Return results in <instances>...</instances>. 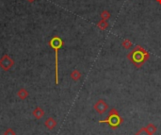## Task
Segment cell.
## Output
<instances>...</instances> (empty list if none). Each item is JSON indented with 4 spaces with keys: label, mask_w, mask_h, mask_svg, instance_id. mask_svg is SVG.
Here are the masks:
<instances>
[{
    "label": "cell",
    "mask_w": 161,
    "mask_h": 135,
    "mask_svg": "<svg viewBox=\"0 0 161 135\" xmlns=\"http://www.w3.org/2000/svg\"><path fill=\"white\" fill-rule=\"evenodd\" d=\"M150 58V54L140 46H137L130 53L127 54V59L137 68H140Z\"/></svg>",
    "instance_id": "cell-1"
},
{
    "label": "cell",
    "mask_w": 161,
    "mask_h": 135,
    "mask_svg": "<svg viewBox=\"0 0 161 135\" xmlns=\"http://www.w3.org/2000/svg\"><path fill=\"white\" fill-rule=\"evenodd\" d=\"M49 46L51 48L55 50V77L56 84H59V50L63 46V41L59 36H54L49 41Z\"/></svg>",
    "instance_id": "cell-2"
},
{
    "label": "cell",
    "mask_w": 161,
    "mask_h": 135,
    "mask_svg": "<svg viewBox=\"0 0 161 135\" xmlns=\"http://www.w3.org/2000/svg\"><path fill=\"white\" fill-rule=\"evenodd\" d=\"M124 122L123 117L120 115L119 112L116 109H111L109 112V116L104 120H100V124H107L112 129H116L119 128Z\"/></svg>",
    "instance_id": "cell-3"
},
{
    "label": "cell",
    "mask_w": 161,
    "mask_h": 135,
    "mask_svg": "<svg viewBox=\"0 0 161 135\" xmlns=\"http://www.w3.org/2000/svg\"><path fill=\"white\" fill-rule=\"evenodd\" d=\"M14 65V61L11 58L9 54H4L0 59V68L4 71L11 70Z\"/></svg>",
    "instance_id": "cell-4"
},
{
    "label": "cell",
    "mask_w": 161,
    "mask_h": 135,
    "mask_svg": "<svg viewBox=\"0 0 161 135\" xmlns=\"http://www.w3.org/2000/svg\"><path fill=\"white\" fill-rule=\"evenodd\" d=\"M93 108H94V110H95V112H96L97 113L103 114V113H105V112L107 111V109H109V105H107V103H106L104 99L100 98V99H98L97 102L94 104Z\"/></svg>",
    "instance_id": "cell-5"
},
{
    "label": "cell",
    "mask_w": 161,
    "mask_h": 135,
    "mask_svg": "<svg viewBox=\"0 0 161 135\" xmlns=\"http://www.w3.org/2000/svg\"><path fill=\"white\" fill-rule=\"evenodd\" d=\"M57 125H58V123H57L56 119L53 118V117H48V118L45 120V122H44L45 128H46L47 129H49V130H53L54 128H55L57 127Z\"/></svg>",
    "instance_id": "cell-6"
},
{
    "label": "cell",
    "mask_w": 161,
    "mask_h": 135,
    "mask_svg": "<svg viewBox=\"0 0 161 135\" xmlns=\"http://www.w3.org/2000/svg\"><path fill=\"white\" fill-rule=\"evenodd\" d=\"M32 115L34 116L35 119L40 120V119H41V118L43 117V115H44V111H43L40 106H38V107H36V108L33 110Z\"/></svg>",
    "instance_id": "cell-7"
},
{
    "label": "cell",
    "mask_w": 161,
    "mask_h": 135,
    "mask_svg": "<svg viewBox=\"0 0 161 135\" xmlns=\"http://www.w3.org/2000/svg\"><path fill=\"white\" fill-rule=\"evenodd\" d=\"M28 96H29V94H28V92L27 91V90L25 89V88H21L19 91L17 92V97L21 99V100H25V99H27V98H28Z\"/></svg>",
    "instance_id": "cell-8"
},
{
    "label": "cell",
    "mask_w": 161,
    "mask_h": 135,
    "mask_svg": "<svg viewBox=\"0 0 161 135\" xmlns=\"http://www.w3.org/2000/svg\"><path fill=\"white\" fill-rule=\"evenodd\" d=\"M70 77H71V78L74 80V81H78L80 78H81V77H82V74L77 70V69H75V70H73L72 71V73L70 74Z\"/></svg>",
    "instance_id": "cell-9"
},
{
    "label": "cell",
    "mask_w": 161,
    "mask_h": 135,
    "mask_svg": "<svg viewBox=\"0 0 161 135\" xmlns=\"http://www.w3.org/2000/svg\"><path fill=\"white\" fill-rule=\"evenodd\" d=\"M97 28L101 30H105L107 28H109V23L105 20H100L98 23H97Z\"/></svg>",
    "instance_id": "cell-10"
},
{
    "label": "cell",
    "mask_w": 161,
    "mask_h": 135,
    "mask_svg": "<svg viewBox=\"0 0 161 135\" xmlns=\"http://www.w3.org/2000/svg\"><path fill=\"white\" fill-rule=\"evenodd\" d=\"M133 46L132 42L129 40V39H124L123 42H122V47L124 48V49H130Z\"/></svg>",
    "instance_id": "cell-11"
},
{
    "label": "cell",
    "mask_w": 161,
    "mask_h": 135,
    "mask_svg": "<svg viewBox=\"0 0 161 135\" xmlns=\"http://www.w3.org/2000/svg\"><path fill=\"white\" fill-rule=\"evenodd\" d=\"M146 128H147V130L149 131V133H150L151 135H154V134L157 131V127L154 126V125L152 124V123L148 124V126L146 127Z\"/></svg>",
    "instance_id": "cell-12"
},
{
    "label": "cell",
    "mask_w": 161,
    "mask_h": 135,
    "mask_svg": "<svg viewBox=\"0 0 161 135\" xmlns=\"http://www.w3.org/2000/svg\"><path fill=\"white\" fill-rule=\"evenodd\" d=\"M100 16H101V19H102V20L107 21V20H109V19L111 17V14H110V12L109 11H103V12H101Z\"/></svg>",
    "instance_id": "cell-13"
},
{
    "label": "cell",
    "mask_w": 161,
    "mask_h": 135,
    "mask_svg": "<svg viewBox=\"0 0 161 135\" xmlns=\"http://www.w3.org/2000/svg\"><path fill=\"white\" fill-rule=\"evenodd\" d=\"M135 135H151V134H150L149 131L147 130L146 127H143V128H141L139 130H138V131L136 132Z\"/></svg>",
    "instance_id": "cell-14"
},
{
    "label": "cell",
    "mask_w": 161,
    "mask_h": 135,
    "mask_svg": "<svg viewBox=\"0 0 161 135\" xmlns=\"http://www.w3.org/2000/svg\"><path fill=\"white\" fill-rule=\"evenodd\" d=\"M4 135H16V133L12 128H7L4 131Z\"/></svg>",
    "instance_id": "cell-15"
},
{
    "label": "cell",
    "mask_w": 161,
    "mask_h": 135,
    "mask_svg": "<svg viewBox=\"0 0 161 135\" xmlns=\"http://www.w3.org/2000/svg\"><path fill=\"white\" fill-rule=\"evenodd\" d=\"M27 1H28L29 3H33V2L35 1V0H27Z\"/></svg>",
    "instance_id": "cell-16"
},
{
    "label": "cell",
    "mask_w": 161,
    "mask_h": 135,
    "mask_svg": "<svg viewBox=\"0 0 161 135\" xmlns=\"http://www.w3.org/2000/svg\"><path fill=\"white\" fill-rule=\"evenodd\" d=\"M156 1L158 2V4H160V5H161V0H156Z\"/></svg>",
    "instance_id": "cell-17"
}]
</instances>
